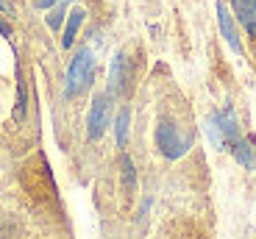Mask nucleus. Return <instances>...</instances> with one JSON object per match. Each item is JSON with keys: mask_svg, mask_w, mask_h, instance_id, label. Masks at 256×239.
<instances>
[{"mask_svg": "<svg viewBox=\"0 0 256 239\" xmlns=\"http://www.w3.org/2000/svg\"><path fill=\"white\" fill-rule=\"evenodd\" d=\"M95 78V53L90 45H84L76 50L70 67H67V78H64V95L67 97H78L81 92H86L92 86Z\"/></svg>", "mask_w": 256, "mask_h": 239, "instance_id": "nucleus-1", "label": "nucleus"}, {"mask_svg": "<svg viewBox=\"0 0 256 239\" xmlns=\"http://www.w3.org/2000/svg\"><path fill=\"white\" fill-rule=\"evenodd\" d=\"M206 131H209V139L214 142L218 150H231V145L242 136L237 111L231 109V106H223V109L212 111L209 120H206Z\"/></svg>", "mask_w": 256, "mask_h": 239, "instance_id": "nucleus-2", "label": "nucleus"}, {"mask_svg": "<svg viewBox=\"0 0 256 239\" xmlns=\"http://www.w3.org/2000/svg\"><path fill=\"white\" fill-rule=\"evenodd\" d=\"M154 139H156L159 153L164 156V159H173V162H176V159H181V156L192 148V134L181 128L176 120H159Z\"/></svg>", "mask_w": 256, "mask_h": 239, "instance_id": "nucleus-3", "label": "nucleus"}, {"mask_svg": "<svg viewBox=\"0 0 256 239\" xmlns=\"http://www.w3.org/2000/svg\"><path fill=\"white\" fill-rule=\"evenodd\" d=\"M112 100H114V97H112L109 92L95 95V100H92V106H90V114H86V136H90V139H100V136L106 134V128H109V123H112Z\"/></svg>", "mask_w": 256, "mask_h": 239, "instance_id": "nucleus-4", "label": "nucleus"}, {"mask_svg": "<svg viewBox=\"0 0 256 239\" xmlns=\"http://www.w3.org/2000/svg\"><path fill=\"white\" fill-rule=\"evenodd\" d=\"M131 81H134V67H131V58L120 50L114 58H112L109 86H106V92H109L112 97H122V95H128V89H131Z\"/></svg>", "mask_w": 256, "mask_h": 239, "instance_id": "nucleus-5", "label": "nucleus"}, {"mask_svg": "<svg viewBox=\"0 0 256 239\" xmlns=\"http://www.w3.org/2000/svg\"><path fill=\"white\" fill-rule=\"evenodd\" d=\"M218 25H220V33H223V39L228 42V47L237 56H242V42H240V31H237V19H234V14H231L228 3L226 0H218Z\"/></svg>", "mask_w": 256, "mask_h": 239, "instance_id": "nucleus-6", "label": "nucleus"}, {"mask_svg": "<svg viewBox=\"0 0 256 239\" xmlns=\"http://www.w3.org/2000/svg\"><path fill=\"white\" fill-rule=\"evenodd\" d=\"M231 14L250 39H256V0H231Z\"/></svg>", "mask_w": 256, "mask_h": 239, "instance_id": "nucleus-7", "label": "nucleus"}, {"mask_svg": "<svg viewBox=\"0 0 256 239\" xmlns=\"http://www.w3.org/2000/svg\"><path fill=\"white\" fill-rule=\"evenodd\" d=\"M84 17H86L84 8H72V11L67 14V22H64V31H62V47L64 50L72 47V42H76L78 31H81V25H84Z\"/></svg>", "mask_w": 256, "mask_h": 239, "instance_id": "nucleus-8", "label": "nucleus"}, {"mask_svg": "<svg viewBox=\"0 0 256 239\" xmlns=\"http://www.w3.org/2000/svg\"><path fill=\"white\" fill-rule=\"evenodd\" d=\"M231 156L237 159L242 167H248V170H254L256 167V153H254V142L250 139H245V136H240L237 142L231 145Z\"/></svg>", "mask_w": 256, "mask_h": 239, "instance_id": "nucleus-9", "label": "nucleus"}, {"mask_svg": "<svg viewBox=\"0 0 256 239\" xmlns=\"http://www.w3.org/2000/svg\"><path fill=\"white\" fill-rule=\"evenodd\" d=\"M128 125H131V109L122 106L114 117V136H117V148L120 150H126V145H128Z\"/></svg>", "mask_w": 256, "mask_h": 239, "instance_id": "nucleus-10", "label": "nucleus"}, {"mask_svg": "<svg viewBox=\"0 0 256 239\" xmlns=\"http://www.w3.org/2000/svg\"><path fill=\"white\" fill-rule=\"evenodd\" d=\"M120 175H122V189L131 195L136 189V167H134V162H131L128 153L120 156Z\"/></svg>", "mask_w": 256, "mask_h": 239, "instance_id": "nucleus-11", "label": "nucleus"}, {"mask_svg": "<svg viewBox=\"0 0 256 239\" xmlns=\"http://www.w3.org/2000/svg\"><path fill=\"white\" fill-rule=\"evenodd\" d=\"M64 17H67V3H56V6L50 8V14H48V25H50L53 31H58Z\"/></svg>", "mask_w": 256, "mask_h": 239, "instance_id": "nucleus-12", "label": "nucleus"}, {"mask_svg": "<svg viewBox=\"0 0 256 239\" xmlns=\"http://www.w3.org/2000/svg\"><path fill=\"white\" fill-rule=\"evenodd\" d=\"M56 3H62V0H36V6H39V8H48V11H50Z\"/></svg>", "mask_w": 256, "mask_h": 239, "instance_id": "nucleus-13", "label": "nucleus"}, {"mask_svg": "<svg viewBox=\"0 0 256 239\" xmlns=\"http://www.w3.org/2000/svg\"><path fill=\"white\" fill-rule=\"evenodd\" d=\"M62 3H70V0H62Z\"/></svg>", "mask_w": 256, "mask_h": 239, "instance_id": "nucleus-14", "label": "nucleus"}]
</instances>
